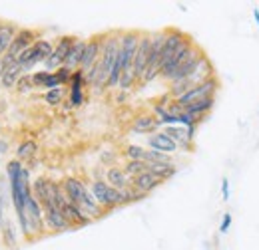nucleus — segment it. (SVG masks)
Here are the masks:
<instances>
[{"instance_id": "b1692460", "label": "nucleus", "mask_w": 259, "mask_h": 250, "mask_svg": "<svg viewBox=\"0 0 259 250\" xmlns=\"http://www.w3.org/2000/svg\"><path fill=\"white\" fill-rule=\"evenodd\" d=\"M213 107H215V97H207V99H199V101H195V103H190V105H186V107H182V109H184L186 113L197 117V119H203Z\"/></svg>"}, {"instance_id": "f257e3e1", "label": "nucleus", "mask_w": 259, "mask_h": 250, "mask_svg": "<svg viewBox=\"0 0 259 250\" xmlns=\"http://www.w3.org/2000/svg\"><path fill=\"white\" fill-rule=\"evenodd\" d=\"M6 177H8V185H10V199H12V207H14V213H16L18 230H20L22 238L30 240L32 234H30L28 220H26V215H24L26 199L32 195L30 173H28V169H26L20 161L12 159V161H8V165H6Z\"/></svg>"}, {"instance_id": "39448f33", "label": "nucleus", "mask_w": 259, "mask_h": 250, "mask_svg": "<svg viewBox=\"0 0 259 250\" xmlns=\"http://www.w3.org/2000/svg\"><path fill=\"white\" fill-rule=\"evenodd\" d=\"M163 42H165V30L154 32L152 34V46H150V58H148V68L142 78V84H150L160 76V60H162Z\"/></svg>"}, {"instance_id": "6ab92c4d", "label": "nucleus", "mask_w": 259, "mask_h": 250, "mask_svg": "<svg viewBox=\"0 0 259 250\" xmlns=\"http://www.w3.org/2000/svg\"><path fill=\"white\" fill-rule=\"evenodd\" d=\"M160 127V121L156 119L154 113H140L138 117H134V123H132V129L136 133H156Z\"/></svg>"}, {"instance_id": "72a5a7b5", "label": "nucleus", "mask_w": 259, "mask_h": 250, "mask_svg": "<svg viewBox=\"0 0 259 250\" xmlns=\"http://www.w3.org/2000/svg\"><path fill=\"white\" fill-rule=\"evenodd\" d=\"M64 88H54V90H48L46 94H44V101L48 103V105H60L62 103V99H64Z\"/></svg>"}, {"instance_id": "c85d7f7f", "label": "nucleus", "mask_w": 259, "mask_h": 250, "mask_svg": "<svg viewBox=\"0 0 259 250\" xmlns=\"http://www.w3.org/2000/svg\"><path fill=\"white\" fill-rule=\"evenodd\" d=\"M36 153H38V143L32 141V139H26V141H22V143L16 147V161L24 163V161L32 159Z\"/></svg>"}, {"instance_id": "6e6552de", "label": "nucleus", "mask_w": 259, "mask_h": 250, "mask_svg": "<svg viewBox=\"0 0 259 250\" xmlns=\"http://www.w3.org/2000/svg\"><path fill=\"white\" fill-rule=\"evenodd\" d=\"M150 46H152V34H142L140 42H138L136 56H134V64H132V70H134V76L138 82H142V78L146 74L148 58H150Z\"/></svg>"}, {"instance_id": "412c9836", "label": "nucleus", "mask_w": 259, "mask_h": 250, "mask_svg": "<svg viewBox=\"0 0 259 250\" xmlns=\"http://www.w3.org/2000/svg\"><path fill=\"white\" fill-rule=\"evenodd\" d=\"M84 50H86V40H80V38H76L74 46L70 48V52H68V56H66V60H64V66L68 68V70H72V72L80 70V64H82Z\"/></svg>"}, {"instance_id": "f704fd0d", "label": "nucleus", "mask_w": 259, "mask_h": 250, "mask_svg": "<svg viewBox=\"0 0 259 250\" xmlns=\"http://www.w3.org/2000/svg\"><path fill=\"white\" fill-rule=\"evenodd\" d=\"M136 82H138V80H136V76H134V70L130 68V70H126V72L122 74L118 88H120V90H130V88H134V84H136Z\"/></svg>"}, {"instance_id": "473e14b6", "label": "nucleus", "mask_w": 259, "mask_h": 250, "mask_svg": "<svg viewBox=\"0 0 259 250\" xmlns=\"http://www.w3.org/2000/svg\"><path fill=\"white\" fill-rule=\"evenodd\" d=\"M16 92L18 94H30L34 90V84H32V76L30 74H22L20 78H18V82H16Z\"/></svg>"}, {"instance_id": "dca6fc26", "label": "nucleus", "mask_w": 259, "mask_h": 250, "mask_svg": "<svg viewBox=\"0 0 259 250\" xmlns=\"http://www.w3.org/2000/svg\"><path fill=\"white\" fill-rule=\"evenodd\" d=\"M148 149L160 151V153H165V155H174V153H178L180 147L163 131H156V133L148 135Z\"/></svg>"}, {"instance_id": "c756f323", "label": "nucleus", "mask_w": 259, "mask_h": 250, "mask_svg": "<svg viewBox=\"0 0 259 250\" xmlns=\"http://www.w3.org/2000/svg\"><path fill=\"white\" fill-rule=\"evenodd\" d=\"M20 76H22V70H20L18 64H14V66H10V68L4 72V76L0 78V86H2L4 90H10V88L16 86V82H18Z\"/></svg>"}, {"instance_id": "a211bd4d", "label": "nucleus", "mask_w": 259, "mask_h": 250, "mask_svg": "<svg viewBox=\"0 0 259 250\" xmlns=\"http://www.w3.org/2000/svg\"><path fill=\"white\" fill-rule=\"evenodd\" d=\"M160 185H162V181H160L154 173H150V171H144V173L136 175V177L132 179V183H130V187L136 189V191L142 193V195H150L152 191H156Z\"/></svg>"}, {"instance_id": "4be33fe9", "label": "nucleus", "mask_w": 259, "mask_h": 250, "mask_svg": "<svg viewBox=\"0 0 259 250\" xmlns=\"http://www.w3.org/2000/svg\"><path fill=\"white\" fill-rule=\"evenodd\" d=\"M0 234H2V242H4V246H6V248H18L20 230H18V226L14 224V220L10 219V217H6L4 226H2V230H0Z\"/></svg>"}, {"instance_id": "393cba45", "label": "nucleus", "mask_w": 259, "mask_h": 250, "mask_svg": "<svg viewBox=\"0 0 259 250\" xmlns=\"http://www.w3.org/2000/svg\"><path fill=\"white\" fill-rule=\"evenodd\" d=\"M32 76V84L34 88H42V90H54V88H62L60 84H58V80H56V76H54V72H46V70H42V72H34L30 74Z\"/></svg>"}, {"instance_id": "ea45409f", "label": "nucleus", "mask_w": 259, "mask_h": 250, "mask_svg": "<svg viewBox=\"0 0 259 250\" xmlns=\"http://www.w3.org/2000/svg\"><path fill=\"white\" fill-rule=\"evenodd\" d=\"M8 151V141H4V139H0V155H4Z\"/></svg>"}, {"instance_id": "aec40b11", "label": "nucleus", "mask_w": 259, "mask_h": 250, "mask_svg": "<svg viewBox=\"0 0 259 250\" xmlns=\"http://www.w3.org/2000/svg\"><path fill=\"white\" fill-rule=\"evenodd\" d=\"M163 133L178 145V147H184V149H192V137H190V133H188V129L186 127H182V125H171V127H165L163 129Z\"/></svg>"}, {"instance_id": "5701e85b", "label": "nucleus", "mask_w": 259, "mask_h": 250, "mask_svg": "<svg viewBox=\"0 0 259 250\" xmlns=\"http://www.w3.org/2000/svg\"><path fill=\"white\" fill-rule=\"evenodd\" d=\"M106 183L112 185L114 189H118V191H124V189L130 187L132 179L124 173L122 167H110V169L106 171Z\"/></svg>"}, {"instance_id": "f8f14e48", "label": "nucleus", "mask_w": 259, "mask_h": 250, "mask_svg": "<svg viewBox=\"0 0 259 250\" xmlns=\"http://www.w3.org/2000/svg\"><path fill=\"white\" fill-rule=\"evenodd\" d=\"M58 189H60V183H54V181H50L46 177H38V179L32 181V195L38 199L40 205L54 203Z\"/></svg>"}, {"instance_id": "20e7f679", "label": "nucleus", "mask_w": 259, "mask_h": 250, "mask_svg": "<svg viewBox=\"0 0 259 250\" xmlns=\"http://www.w3.org/2000/svg\"><path fill=\"white\" fill-rule=\"evenodd\" d=\"M90 191H92L96 203L104 211H112V209H118V207L124 205V203H122V191L114 189L112 185H108L106 181H102V179L92 181Z\"/></svg>"}, {"instance_id": "58836bf2", "label": "nucleus", "mask_w": 259, "mask_h": 250, "mask_svg": "<svg viewBox=\"0 0 259 250\" xmlns=\"http://www.w3.org/2000/svg\"><path fill=\"white\" fill-rule=\"evenodd\" d=\"M222 199H224V201H229V179H227V177L222 179Z\"/></svg>"}, {"instance_id": "bb28decb", "label": "nucleus", "mask_w": 259, "mask_h": 250, "mask_svg": "<svg viewBox=\"0 0 259 250\" xmlns=\"http://www.w3.org/2000/svg\"><path fill=\"white\" fill-rule=\"evenodd\" d=\"M148 171L154 173L160 181H167L178 173V167L174 163H148Z\"/></svg>"}, {"instance_id": "f03ea898", "label": "nucleus", "mask_w": 259, "mask_h": 250, "mask_svg": "<svg viewBox=\"0 0 259 250\" xmlns=\"http://www.w3.org/2000/svg\"><path fill=\"white\" fill-rule=\"evenodd\" d=\"M60 185H62V191L66 193V197L70 199V203H74L76 207H80L84 215H88L92 220L104 217L106 211L96 203L92 191H90V187L84 181H80L76 177H66Z\"/></svg>"}, {"instance_id": "9b49d317", "label": "nucleus", "mask_w": 259, "mask_h": 250, "mask_svg": "<svg viewBox=\"0 0 259 250\" xmlns=\"http://www.w3.org/2000/svg\"><path fill=\"white\" fill-rule=\"evenodd\" d=\"M104 40H106V34L102 36H94L90 40H86V50H84V56H82V64H80V70L84 74H88L100 60V54H102V46H104Z\"/></svg>"}, {"instance_id": "ddd939ff", "label": "nucleus", "mask_w": 259, "mask_h": 250, "mask_svg": "<svg viewBox=\"0 0 259 250\" xmlns=\"http://www.w3.org/2000/svg\"><path fill=\"white\" fill-rule=\"evenodd\" d=\"M44 209V226L48 230H54V232H62V230H70L72 226L68 224V220L64 219L62 211L54 205V203H46L42 205Z\"/></svg>"}, {"instance_id": "1a4fd4ad", "label": "nucleus", "mask_w": 259, "mask_h": 250, "mask_svg": "<svg viewBox=\"0 0 259 250\" xmlns=\"http://www.w3.org/2000/svg\"><path fill=\"white\" fill-rule=\"evenodd\" d=\"M194 48H195L194 40H192V38L188 36V38L184 40V44H182V46L178 48V52L174 54V58H171V60H169V62H167V64H165V66L162 68L160 76H162L163 80H167V82H169V80L174 78V74L178 72V68H180L182 64L186 62V60H188V56L192 54V50H194Z\"/></svg>"}, {"instance_id": "423d86ee", "label": "nucleus", "mask_w": 259, "mask_h": 250, "mask_svg": "<svg viewBox=\"0 0 259 250\" xmlns=\"http://www.w3.org/2000/svg\"><path fill=\"white\" fill-rule=\"evenodd\" d=\"M218 88H220V82H218V78L213 76V78H209V80H205V82H201V84H195L194 88H190L186 94L180 95V97L174 99V101H176L180 107H186V105L195 103V101H199V99L215 97Z\"/></svg>"}, {"instance_id": "f3484780", "label": "nucleus", "mask_w": 259, "mask_h": 250, "mask_svg": "<svg viewBox=\"0 0 259 250\" xmlns=\"http://www.w3.org/2000/svg\"><path fill=\"white\" fill-rule=\"evenodd\" d=\"M203 56H205V54L195 46L194 50H192V54L188 56V60L178 68V72L174 74V78H171L169 82H182V80H188V78L194 74V70L197 68V64L201 62V58H203Z\"/></svg>"}, {"instance_id": "cd10ccee", "label": "nucleus", "mask_w": 259, "mask_h": 250, "mask_svg": "<svg viewBox=\"0 0 259 250\" xmlns=\"http://www.w3.org/2000/svg\"><path fill=\"white\" fill-rule=\"evenodd\" d=\"M18 34V28L12 24H0V56H4L14 40V36Z\"/></svg>"}, {"instance_id": "0eeeda50", "label": "nucleus", "mask_w": 259, "mask_h": 250, "mask_svg": "<svg viewBox=\"0 0 259 250\" xmlns=\"http://www.w3.org/2000/svg\"><path fill=\"white\" fill-rule=\"evenodd\" d=\"M24 215H26V220H28V228H30V234L34 236H38V234H42L44 232V209H42V205L38 203V199L30 195L28 199H26V205H24Z\"/></svg>"}, {"instance_id": "c9c22d12", "label": "nucleus", "mask_w": 259, "mask_h": 250, "mask_svg": "<svg viewBox=\"0 0 259 250\" xmlns=\"http://www.w3.org/2000/svg\"><path fill=\"white\" fill-rule=\"evenodd\" d=\"M72 70H68L66 66H62V68H58L56 72H54V76H56V80H58V84L64 88V86H70V80H72Z\"/></svg>"}, {"instance_id": "79ce46f5", "label": "nucleus", "mask_w": 259, "mask_h": 250, "mask_svg": "<svg viewBox=\"0 0 259 250\" xmlns=\"http://www.w3.org/2000/svg\"><path fill=\"white\" fill-rule=\"evenodd\" d=\"M0 58H2V56H0Z\"/></svg>"}, {"instance_id": "2f4dec72", "label": "nucleus", "mask_w": 259, "mask_h": 250, "mask_svg": "<svg viewBox=\"0 0 259 250\" xmlns=\"http://www.w3.org/2000/svg\"><path fill=\"white\" fill-rule=\"evenodd\" d=\"M146 147H142V145H128L126 147V151H124V155L128 161H144L146 159ZM146 163V161H144Z\"/></svg>"}, {"instance_id": "7ed1b4c3", "label": "nucleus", "mask_w": 259, "mask_h": 250, "mask_svg": "<svg viewBox=\"0 0 259 250\" xmlns=\"http://www.w3.org/2000/svg\"><path fill=\"white\" fill-rule=\"evenodd\" d=\"M120 40H122V32H114V34H106V40H104V46H102V54H100V60H98V76L94 80V88L102 90V88H108V78L114 70V64L118 58V52H120Z\"/></svg>"}, {"instance_id": "7c9ffc66", "label": "nucleus", "mask_w": 259, "mask_h": 250, "mask_svg": "<svg viewBox=\"0 0 259 250\" xmlns=\"http://www.w3.org/2000/svg\"><path fill=\"white\" fill-rule=\"evenodd\" d=\"M122 169H124V173L128 175L130 179H134L136 175L148 171V163H144V161H126V165Z\"/></svg>"}, {"instance_id": "4468645a", "label": "nucleus", "mask_w": 259, "mask_h": 250, "mask_svg": "<svg viewBox=\"0 0 259 250\" xmlns=\"http://www.w3.org/2000/svg\"><path fill=\"white\" fill-rule=\"evenodd\" d=\"M86 78H84V72L82 70H76L72 74V80H70V92H68V105L70 107H80L86 99L84 95V88H86Z\"/></svg>"}, {"instance_id": "9d476101", "label": "nucleus", "mask_w": 259, "mask_h": 250, "mask_svg": "<svg viewBox=\"0 0 259 250\" xmlns=\"http://www.w3.org/2000/svg\"><path fill=\"white\" fill-rule=\"evenodd\" d=\"M74 42H76V38H74V36H62V38H58V42H56V46H54L52 56L44 62L46 72H56L58 68H62V66H64L66 56H68L70 48L74 46Z\"/></svg>"}, {"instance_id": "2eb2a0df", "label": "nucleus", "mask_w": 259, "mask_h": 250, "mask_svg": "<svg viewBox=\"0 0 259 250\" xmlns=\"http://www.w3.org/2000/svg\"><path fill=\"white\" fill-rule=\"evenodd\" d=\"M36 40H38V38H36V32L30 30V28H22V30H18V34L14 36V40H12V44H10V48H8V52H6V54H10V56L18 58L24 50L32 48Z\"/></svg>"}, {"instance_id": "e433bc0d", "label": "nucleus", "mask_w": 259, "mask_h": 250, "mask_svg": "<svg viewBox=\"0 0 259 250\" xmlns=\"http://www.w3.org/2000/svg\"><path fill=\"white\" fill-rule=\"evenodd\" d=\"M229 226H231V215L226 213V215H224V219H222V222H220V232H222V234H226L227 230H229Z\"/></svg>"}, {"instance_id": "4c0bfd02", "label": "nucleus", "mask_w": 259, "mask_h": 250, "mask_svg": "<svg viewBox=\"0 0 259 250\" xmlns=\"http://www.w3.org/2000/svg\"><path fill=\"white\" fill-rule=\"evenodd\" d=\"M6 205H4V197H2V193H0V230H2V226H4V220H6Z\"/></svg>"}, {"instance_id": "a878e982", "label": "nucleus", "mask_w": 259, "mask_h": 250, "mask_svg": "<svg viewBox=\"0 0 259 250\" xmlns=\"http://www.w3.org/2000/svg\"><path fill=\"white\" fill-rule=\"evenodd\" d=\"M52 52H54V46H52V42L50 40H36L32 46V56L36 64H44L50 56H52Z\"/></svg>"}, {"instance_id": "a19ab883", "label": "nucleus", "mask_w": 259, "mask_h": 250, "mask_svg": "<svg viewBox=\"0 0 259 250\" xmlns=\"http://www.w3.org/2000/svg\"><path fill=\"white\" fill-rule=\"evenodd\" d=\"M253 18H255V24H257V28H259V10L257 8L253 10Z\"/></svg>"}]
</instances>
